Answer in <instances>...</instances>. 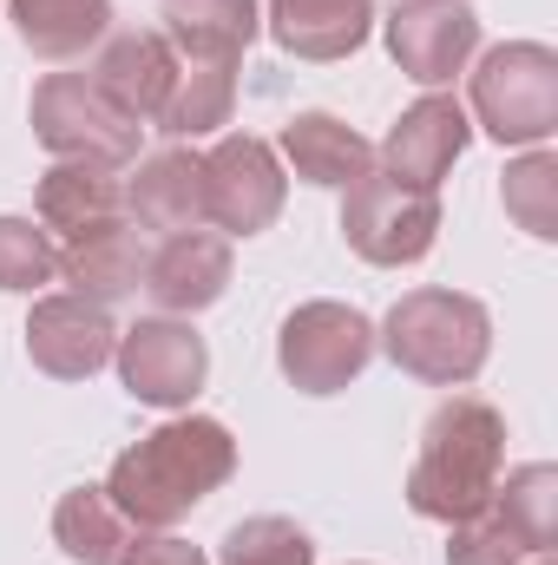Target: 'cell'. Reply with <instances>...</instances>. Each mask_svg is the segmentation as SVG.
I'll list each match as a JSON object with an SVG mask.
<instances>
[{"mask_svg":"<svg viewBox=\"0 0 558 565\" xmlns=\"http://www.w3.org/2000/svg\"><path fill=\"white\" fill-rule=\"evenodd\" d=\"M60 277V250L33 217H0V289L33 296Z\"/></svg>","mask_w":558,"mask_h":565,"instance_id":"27","label":"cell"},{"mask_svg":"<svg viewBox=\"0 0 558 565\" xmlns=\"http://www.w3.org/2000/svg\"><path fill=\"white\" fill-rule=\"evenodd\" d=\"M282 164L277 151L250 132H230L204 151V217L230 237H257L270 231L282 211Z\"/></svg>","mask_w":558,"mask_h":565,"instance_id":"9","label":"cell"},{"mask_svg":"<svg viewBox=\"0 0 558 565\" xmlns=\"http://www.w3.org/2000/svg\"><path fill=\"white\" fill-rule=\"evenodd\" d=\"M282 158L296 164L302 184H322V191H348L355 178L375 171V145L335 113H296L282 126Z\"/></svg>","mask_w":558,"mask_h":565,"instance_id":"19","label":"cell"},{"mask_svg":"<svg viewBox=\"0 0 558 565\" xmlns=\"http://www.w3.org/2000/svg\"><path fill=\"white\" fill-rule=\"evenodd\" d=\"M33 211H40V231L79 237V231H99L126 211V184L106 164H53L33 191Z\"/></svg>","mask_w":558,"mask_h":565,"instance_id":"20","label":"cell"},{"mask_svg":"<svg viewBox=\"0 0 558 565\" xmlns=\"http://www.w3.org/2000/svg\"><path fill=\"white\" fill-rule=\"evenodd\" d=\"M519 540L500 526L493 500L473 513V520H453V540H447V565H519Z\"/></svg>","mask_w":558,"mask_h":565,"instance_id":"28","label":"cell"},{"mask_svg":"<svg viewBox=\"0 0 558 565\" xmlns=\"http://www.w3.org/2000/svg\"><path fill=\"white\" fill-rule=\"evenodd\" d=\"M13 7V33L33 60H79L86 46L106 40L112 26V0H7Z\"/></svg>","mask_w":558,"mask_h":565,"instance_id":"21","label":"cell"},{"mask_svg":"<svg viewBox=\"0 0 558 565\" xmlns=\"http://www.w3.org/2000/svg\"><path fill=\"white\" fill-rule=\"evenodd\" d=\"M539 565H552V559H539Z\"/></svg>","mask_w":558,"mask_h":565,"instance_id":"30","label":"cell"},{"mask_svg":"<svg viewBox=\"0 0 558 565\" xmlns=\"http://www.w3.org/2000/svg\"><path fill=\"white\" fill-rule=\"evenodd\" d=\"M500 460H506V415L480 395H453L440 402L420 427V454L408 473V507L420 520H473L493 487H500Z\"/></svg>","mask_w":558,"mask_h":565,"instance_id":"2","label":"cell"},{"mask_svg":"<svg viewBox=\"0 0 558 565\" xmlns=\"http://www.w3.org/2000/svg\"><path fill=\"white\" fill-rule=\"evenodd\" d=\"M53 540H60L66 559L79 565H119L126 546H132V520L112 507L106 487H73L53 507Z\"/></svg>","mask_w":558,"mask_h":565,"instance_id":"22","label":"cell"},{"mask_svg":"<svg viewBox=\"0 0 558 565\" xmlns=\"http://www.w3.org/2000/svg\"><path fill=\"white\" fill-rule=\"evenodd\" d=\"M119 565H211V559H204L191 540H178V533H139Z\"/></svg>","mask_w":558,"mask_h":565,"instance_id":"29","label":"cell"},{"mask_svg":"<svg viewBox=\"0 0 558 565\" xmlns=\"http://www.w3.org/2000/svg\"><path fill=\"white\" fill-rule=\"evenodd\" d=\"M60 277L73 282V296L106 302V309L126 302V296H139V282H144L139 231H132L126 217H112V224H99V231L66 237V250H60Z\"/></svg>","mask_w":558,"mask_h":565,"instance_id":"15","label":"cell"},{"mask_svg":"<svg viewBox=\"0 0 558 565\" xmlns=\"http://www.w3.org/2000/svg\"><path fill=\"white\" fill-rule=\"evenodd\" d=\"M237 473V440L230 427L211 422V415H184V422L151 427L144 440H132L112 473H106V493L112 507L144 526V533H164L178 526L204 493H217L224 480Z\"/></svg>","mask_w":558,"mask_h":565,"instance_id":"1","label":"cell"},{"mask_svg":"<svg viewBox=\"0 0 558 565\" xmlns=\"http://www.w3.org/2000/svg\"><path fill=\"white\" fill-rule=\"evenodd\" d=\"M139 289L164 316H197V309H211L230 289V244L211 237V231H178V237H164L144 257Z\"/></svg>","mask_w":558,"mask_h":565,"instance_id":"13","label":"cell"},{"mask_svg":"<svg viewBox=\"0 0 558 565\" xmlns=\"http://www.w3.org/2000/svg\"><path fill=\"white\" fill-rule=\"evenodd\" d=\"M473 119L500 145H546L558 132V53L506 40L473 66Z\"/></svg>","mask_w":558,"mask_h":565,"instance_id":"5","label":"cell"},{"mask_svg":"<svg viewBox=\"0 0 558 565\" xmlns=\"http://www.w3.org/2000/svg\"><path fill=\"white\" fill-rule=\"evenodd\" d=\"M217 565H315V546H309V533L296 520L257 513V520H244V526L224 533Z\"/></svg>","mask_w":558,"mask_h":565,"instance_id":"26","label":"cell"},{"mask_svg":"<svg viewBox=\"0 0 558 565\" xmlns=\"http://www.w3.org/2000/svg\"><path fill=\"white\" fill-rule=\"evenodd\" d=\"M277 362L302 395H342L375 362V322L348 302H302L282 322Z\"/></svg>","mask_w":558,"mask_h":565,"instance_id":"7","label":"cell"},{"mask_svg":"<svg viewBox=\"0 0 558 565\" xmlns=\"http://www.w3.org/2000/svg\"><path fill=\"white\" fill-rule=\"evenodd\" d=\"M139 119H126L93 73H46L33 86V139L46 145L60 164H132L139 158Z\"/></svg>","mask_w":558,"mask_h":565,"instance_id":"4","label":"cell"},{"mask_svg":"<svg viewBox=\"0 0 558 565\" xmlns=\"http://www.w3.org/2000/svg\"><path fill=\"white\" fill-rule=\"evenodd\" d=\"M126 211L144 231H197L204 224V158L184 145H164L139 164V178L126 184Z\"/></svg>","mask_w":558,"mask_h":565,"instance_id":"18","label":"cell"},{"mask_svg":"<svg viewBox=\"0 0 558 565\" xmlns=\"http://www.w3.org/2000/svg\"><path fill=\"white\" fill-rule=\"evenodd\" d=\"M493 513L519 540L526 559H546L558 546V467L533 460V467L506 473V487H493Z\"/></svg>","mask_w":558,"mask_h":565,"instance_id":"23","label":"cell"},{"mask_svg":"<svg viewBox=\"0 0 558 565\" xmlns=\"http://www.w3.org/2000/svg\"><path fill=\"white\" fill-rule=\"evenodd\" d=\"M342 237L362 264L375 270H401L420 264L440 237V198L415 191V184H395V178H355L348 198H342Z\"/></svg>","mask_w":558,"mask_h":565,"instance_id":"6","label":"cell"},{"mask_svg":"<svg viewBox=\"0 0 558 565\" xmlns=\"http://www.w3.org/2000/svg\"><path fill=\"white\" fill-rule=\"evenodd\" d=\"M375 26V0H270V40L296 60H348Z\"/></svg>","mask_w":558,"mask_h":565,"instance_id":"17","label":"cell"},{"mask_svg":"<svg viewBox=\"0 0 558 565\" xmlns=\"http://www.w3.org/2000/svg\"><path fill=\"white\" fill-rule=\"evenodd\" d=\"M158 20L184 66H237L257 40V0H164Z\"/></svg>","mask_w":558,"mask_h":565,"instance_id":"16","label":"cell"},{"mask_svg":"<svg viewBox=\"0 0 558 565\" xmlns=\"http://www.w3.org/2000/svg\"><path fill=\"white\" fill-rule=\"evenodd\" d=\"M473 139V119H466V106L460 99H447V93H427L415 99L401 119H395V132L382 139V178H395V184H415V191H433L447 171H453V158L466 151Z\"/></svg>","mask_w":558,"mask_h":565,"instance_id":"12","label":"cell"},{"mask_svg":"<svg viewBox=\"0 0 558 565\" xmlns=\"http://www.w3.org/2000/svg\"><path fill=\"white\" fill-rule=\"evenodd\" d=\"M500 198H506V217L526 231V237H558V158L539 145V151H526L519 164H506V184H500Z\"/></svg>","mask_w":558,"mask_h":565,"instance_id":"25","label":"cell"},{"mask_svg":"<svg viewBox=\"0 0 558 565\" xmlns=\"http://www.w3.org/2000/svg\"><path fill=\"white\" fill-rule=\"evenodd\" d=\"M388 53L415 86H447L480 53V13L466 0H395Z\"/></svg>","mask_w":558,"mask_h":565,"instance_id":"10","label":"cell"},{"mask_svg":"<svg viewBox=\"0 0 558 565\" xmlns=\"http://www.w3.org/2000/svg\"><path fill=\"white\" fill-rule=\"evenodd\" d=\"M178 53H171V40L164 33H112L106 46H99V66H93V79H99V93L126 113V119H158L164 113V99H171V86H178Z\"/></svg>","mask_w":558,"mask_h":565,"instance_id":"14","label":"cell"},{"mask_svg":"<svg viewBox=\"0 0 558 565\" xmlns=\"http://www.w3.org/2000/svg\"><path fill=\"white\" fill-rule=\"evenodd\" d=\"M237 106V66H178V86L158 113L164 139H204L230 119Z\"/></svg>","mask_w":558,"mask_h":565,"instance_id":"24","label":"cell"},{"mask_svg":"<svg viewBox=\"0 0 558 565\" xmlns=\"http://www.w3.org/2000/svg\"><path fill=\"white\" fill-rule=\"evenodd\" d=\"M375 349H388V362L427 388H466L486 369L493 316L480 296H460V289H408L388 309Z\"/></svg>","mask_w":558,"mask_h":565,"instance_id":"3","label":"cell"},{"mask_svg":"<svg viewBox=\"0 0 558 565\" xmlns=\"http://www.w3.org/2000/svg\"><path fill=\"white\" fill-rule=\"evenodd\" d=\"M112 362H119L126 395L144 402V408H184V402L204 388V375H211L204 335H197L191 322H178V316H139V322L119 335Z\"/></svg>","mask_w":558,"mask_h":565,"instance_id":"8","label":"cell"},{"mask_svg":"<svg viewBox=\"0 0 558 565\" xmlns=\"http://www.w3.org/2000/svg\"><path fill=\"white\" fill-rule=\"evenodd\" d=\"M119 349V329L106 316V302H86V296H40L33 316H26V355L40 375L53 382H86L112 362Z\"/></svg>","mask_w":558,"mask_h":565,"instance_id":"11","label":"cell"}]
</instances>
